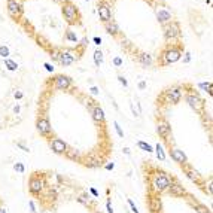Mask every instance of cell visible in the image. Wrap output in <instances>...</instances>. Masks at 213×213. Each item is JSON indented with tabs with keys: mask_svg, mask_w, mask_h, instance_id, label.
<instances>
[{
	"mask_svg": "<svg viewBox=\"0 0 213 213\" xmlns=\"http://www.w3.org/2000/svg\"><path fill=\"white\" fill-rule=\"evenodd\" d=\"M170 183H171V179L168 177L166 173L159 171V173H157L154 176V179H152V189L155 191L157 194H161V192L168 189Z\"/></svg>",
	"mask_w": 213,
	"mask_h": 213,
	"instance_id": "obj_1",
	"label": "cell"
},
{
	"mask_svg": "<svg viewBox=\"0 0 213 213\" xmlns=\"http://www.w3.org/2000/svg\"><path fill=\"white\" fill-rule=\"evenodd\" d=\"M63 15H64V18H66V21L69 24H73L78 20V8L73 3H70V2H64V5H63Z\"/></svg>",
	"mask_w": 213,
	"mask_h": 213,
	"instance_id": "obj_2",
	"label": "cell"
},
{
	"mask_svg": "<svg viewBox=\"0 0 213 213\" xmlns=\"http://www.w3.org/2000/svg\"><path fill=\"white\" fill-rule=\"evenodd\" d=\"M186 103H188V106H189L191 109H194L195 112H200L203 107H204V101L200 99V95L197 94V92H194V91H191L186 94Z\"/></svg>",
	"mask_w": 213,
	"mask_h": 213,
	"instance_id": "obj_3",
	"label": "cell"
},
{
	"mask_svg": "<svg viewBox=\"0 0 213 213\" xmlns=\"http://www.w3.org/2000/svg\"><path fill=\"white\" fill-rule=\"evenodd\" d=\"M180 36V27L176 21H171L164 27V37L166 40H176Z\"/></svg>",
	"mask_w": 213,
	"mask_h": 213,
	"instance_id": "obj_4",
	"label": "cell"
},
{
	"mask_svg": "<svg viewBox=\"0 0 213 213\" xmlns=\"http://www.w3.org/2000/svg\"><path fill=\"white\" fill-rule=\"evenodd\" d=\"M36 130H37V133L40 136H49L52 133V127H51V124H49V119L45 118V116H42V118H39L37 121H36Z\"/></svg>",
	"mask_w": 213,
	"mask_h": 213,
	"instance_id": "obj_5",
	"label": "cell"
},
{
	"mask_svg": "<svg viewBox=\"0 0 213 213\" xmlns=\"http://www.w3.org/2000/svg\"><path fill=\"white\" fill-rule=\"evenodd\" d=\"M180 57H182V52H180L177 48H168L167 51L163 54V58H164L163 64L176 63V61H179V60H180Z\"/></svg>",
	"mask_w": 213,
	"mask_h": 213,
	"instance_id": "obj_6",
	"label": "cell"
},
{
	"mask_svg": "<svg viewBox=\"0 0 213 213\" xmlns=\"http://www.w3.org/2000/svg\"><path fill=\"white\" fill-rule=\"evenodd\" d=\"M97 12H99V17H100V20L103 21V23H109V21H112V12H110V6H109L107 3H104V2L99 3Z\"/></svg>",
	"mask_w": 213,
	"mask_h": 213,
	"instance_id": "obj_7",
	"label": "cell"
},
{
	"mask_svg": "<svg viewBox=\"0 0 213 213\" xmlns=\"http://www.w3.org/2000/svg\"><path fill=\"white\" fill-rule=\"evenodd\" d=\"M8 13L12 18H20L23 13V5L20 0H8Z\"/></svg>",
	"mask_w": 213,
	"mask_h": 213,
	"instance_id": "obj_8",
	"label": "cell"
},
{
	"mask_svg": "<svg viewBox=\"0 0 213 213\" xmlns=\"http://www.w3.org/2000/svg\"><path fill=\"white\" fill-rule=\"evenodd\" d=\"M166 99L171 104L179 103L180 99H182V90H180V87H171V88H168L166 91Z\"/></svg>",
	"mask_w": 213,
	"mask_h": 213,
	"instance_id": "obj_9",
	"label": "cell"
},
{
	"mask_svg": "<svg viewBox=\"0 0 213 213\" xmlns=\"http://www.w3.org/2000/svg\"><path fill=\"white\" fill-rule=\"evenodd\" d=\"M167 192L170 194V195H173V197H185V195H188L186 189L180 185L177 180H171V183H170V186H168Z\"/></svg>",
	"mask_w": 213,
	"mask_h": 213,
	"instance_id": "obj_10",
	"label": "cell"
},
{
	"mask_svg": "<svg viewBox=\"0 0 213 213\" xmlns=\"http://www.w3.org/2000/svg\"><path fill=\"white\" fill-rule=\"evenodd\" d=\"M43 186H45V182L43 179H40V177H32L30 182H28V191L33 194V195H37V194H40L42 191H43Z\"/></svg>",
	"mask_w": 213,
	"mask_h": 213,
	"instance_id": "obj_11",
	"label": "cell"
},
{
	"mask_svg": "<svg viewBox=\"0 0 213 213\" xmlns=\"http://www.w3.org/2000/svg\"><path fill=\"white\" fill-rule=\"evenodd\" d=\"M170 157L171 159L174 161V163H177L180 166H185V164H188V157L185 155V152L179 149V148H173V149H170Z\"/></svg>",
	"mask_w": 213,
	"mask_h": 213,
	"instance_id": "obj_12",
	"label": "cell"
},
{
	"mask_svg": "<svg viewBox=\"0 0 213 213\" xmlns=\"http://www.w3.org/2000/svg\"><path fill=\"white\" fill-rule=\"evenodd\" d=\"M149 210L151 213H161L163 210V203H161V197L158 194H151L149 195Z\"/></svg>",
	"mask_w": 213,
	"mask_h": 213,
	"instance_id": "obj_13",
	"label": "cell"
},
{
	"mask_svg": "<svg viewBox=\"0 0 213 213\" xmlns=\"http://www.w3.org/2000/svg\"><path fill=\"white\" fill-rule=\"evenodd\" d=\"M157 18L163 25H167L173 21V15L167 8H157Z\"/></svg>",
	"mask_w": 213,
	"mask_h": 213,
	"instance_id": "obj_14",
	"label": "cell"
},
{
	"mask_svg": "<svg viewBox=\"0 0 213 213\" xmlns=\"http://www.w3.org/2000/svg\"><path fill=\"white\" fill-rule=\"evenodd\" d=\"M54 85H55L57 90H67V88H70V85H72V78L66 76V75H58L54 79Z\"/></svg>",
	"mask_w": 213,
	"mask_h": 213,
	"instance_id": "obj_15",
	"label": "cell"
},
{
	"mask_svg": "<svg viewBox=\"0 0 213 213\" xmlns=\"http://www.w3.org/2000/svg\"><path fill=\"white\" fill-rule=\"evenodd\" d=\"M76 61V57L73 55L70 51H64V52H60V58H58V63L63 66V67H67L72 66L73 63Z\"/></svg>",
	"mask_w": 213,
	"mask_h": 213,
	"instance_id": "obj_16",
	"label": "cell"
},
{
	"mask_svg": "<svg viewBox=\"0 0 213 213\" xmlns=\"http://www.w3.org/2000/svg\"><path fill=\"white\" fill-rule=\"evenodd\" d=\"M51 149L58 154V155H61V154H66V151H67L69 148L66 145V142L64 140H61V139H54V140H51Z\"/></svg>",
	"mask_w": 213,
	"mask_h": 213,
	"instance_id": "obj_17",
	"label": "cell"
},
{
	"mask_svg": "<svg viewBox=\"0 0 213 213\" xmlns=\"http://www.w3.org/2000/svg\"><path fill=\"white\" fill-rule=\"evenodd\" d=\"M157 133L159 137H163V139H167L170 137L171 134V127H170V124L167 121H159L157 124Z\"/></svg>",
	"mask_w": 213,
	"mask_h": 213,
	"instance_id": "obj_18",
	"label": "cell"
},
{
	"mask_svg": "<svg viewBox=\"0 0 213 213\" xmlns=\"http://www.w3.org/2000/svg\"><path fill=\"white\" fill-rule=\"evenodd\" d=\"M182 167H183V170H185V173H186L188 179H191L192 182H198V180H200V174H198V171H197V170H194L189 164H185V166H182Z\"/></svg>",
	"mask_w": 213,
	"mask_h": 213,
	"instance_id": "obj_19",
	"label": "cell"
},
{
	"mask_svg": "<svg viewBox=\"0 0 213 213\" xmlns=\"http://www.w3.org/2000/svg\"><path fill=\"white\" fill-rule=\"evenodd\" d=\"M91 116H92V119L95 121V122H104V112H103V109H101L100 106H95L92 110H91Z\"/></svg>",
	"mask_w": 213,
	"mask_h": 213,
	"instance_id": "obj_20",
	"label": "cell"
},
{
	"mask_svg": "<svg viewBox=\"0 0 213 213\" xmlns=\"http://www.w3.org/2000/svg\"><path fill=\"white\" fill-rule=\"evenodd\" d=\"M189 203H191V206L197 210V213H209L210 212V210L207 209V206H204V204H201V203H198V201H194L192 197H189Z\"/></svg>",
	"mask_w": 213,
	"mask_h": 213,
	"instance_id": "obj_21",
	"label": "cell"
},
{
	"mask_svg": "<svg viewBox=\"0 0 213 213\" xmlns=\"http://www.w3.org/2000/svg\"><path fill=\"white\" fill-rule=\"evenodd\" d=\"M104 28H106V32L109 34H118L119 33V27H118V24L115 23V21H109V23H104Z\"/></svg>",
	"mask_w": 213,
	"mask_h": 213,
	"instance_id": "obj_22",
	"label": "cell"
},
{
	"mask_svg": "<svg viewBox=\"0 0 213 213\" xmlns=\"http://www.w3.org/2000/svg\"><path fill=\"white\" fill-rule=\"evenodd\" d=\"M139 61H140V64H142L143 67H149V66L152 64V57L149 55V54H146V52H142V54L139 55Z\"/></svg>",
	"mask_w": 213,
	"mask_h": 213,
	"instance_id": "obj_23",
	"label": "cell"
},
{
	"mask_svg": "<svg viewBox=\"0 0 213 213\" xmlns=\"http://www.w3.org/2000/svg\"><path fill=\"white\" fill-rule=\"evenodd\" d=\"M137 148H140L142 151H145V152H148V154L154 152V146L149 145V143H146V142H143V140H139V142H137Z\"/></svg>",
	"mask_w": 213,
	"mask_h": 213,
	"instance_id": "obj_24",
	"label": "cell"
},
{
	"mask_svg": "<svg viewBox=\"0 0 213 213\" xmlns=\"http://www.w3.org/2000/svg\"><path fill=\"white\" fill-rule=\"evenodd\" d=\"M154 152H157V158L159 161H166V154H164V149H163V146L157 143L155 148H154Z\"/></svg>",
	"mask_w": 213,
	"mask_h": 213,
	"instance_id": "obj_25",
	"label": "cell"
},
{
	"mask_svg": "<svg viewBox=\"0 0 213 213\" xmlns=\"http://www.w3.org/2000/svg\"><path fill=\"white\" fill-rule=\"evenodd\" d=\"M66 157L69 159H72V161H76V159L80 158V154H79L78 151H75V149H67L66 151Z\"/></svg>",
	"mask_w": 213,
	"mask_h": 213,
	"instance_id": "obj_26",
	"label": "cell"
},
{
	"mask_svg": "<svg viewBox=\"0 0 213 213\" xmlns=\"http://www.w3.org/2000/svg\"><path fill=\"white\" fill-rule=\"evenodd\" d=\"M5 66H6V69H8V70H11V72L18 70V64H17L13 60H11V58H6V60H5Z\"/></svg>",
	"mask_w": 213,
	"mask_h": 213,
	"instance_id": "obj_27",
	"label": "cell"
},
{
	"mask_svg": "<svg viewBox=\"0 0 213 213\" xmlns=\"http://www.w3.org/2000/svg\"><path fill=\"white\" fill-rule=\"evenodd\" d=\"M9 55H11V51H9V48H8L6 45H2V46H0V57L6 60V58H9Z\"/></svg>",
	"mask_w": 213,
	"mask_h": 213,
	"instance_id": "obj_28",
	"label": "cell"
},
{
	"mask_svg": "<svg viewBox=\"0 0 213 213\" xmlns=\"http://www.w3.org/2000/svg\"><path fill=\"white\" fill-rule=\"evenodd\" d=\"M66 39H67V40H70V42H73V43H78V42H79L78 36L73 33L72 30H67V33H66Z\"/></svg>",
	"mask_w": 213,
	"mask_h": 213,
	"instance_id": "obj_29",
	"label": "cell"
},
{
	"mask_svg": "<svg viewBox=\"0 0 213 213\" xmlns=\"http://www.w3.org/2000/svg\"><path fill=\"white\" fill-rule=\"evenodd\" d=\"M94 63H95V66H100L103 63V52L101 51H95L94 52Z\"/></svg>",
	"mask_w": 213,
	"mask_h": 213,
	"instance_id": "obj_30",
	"label": "cell"
},
{
	"mask_svg": "<svg viewBox=\"0 0 213 213\" xmlns=\"http://www.w3.org/2000/svg\"><path fill=\"white\" fill-rule=\"evenodd\" d=\"M198 87L204 90L206 92H209V94H212V82H200L198 84Z\"/></svg>",
	"mask_w": 213,
	"mask_h": 213,
	"instance_id": "obj_31",
	"label": "cell"
},
{
	"mask_svg": "<svg viewBox=\"0 0 213 213\" xmlns=\"http://www.w3.org/2000/svg\"><path fill=\"white\" fill-rule=\"evenodd\" d=\"M13 170H15L17 173H21V174H23L24 171H25V168H24L23 163H15V164H13Z\"/></svg>",
	"mask_w": 213,
	"mask_h": 213,
	"instance_id": "obj_32",
	"label": "cell"
},
{
	"mask_svg": "<svg viewBox=\"0 0 213 213\" xmlns=\"http://www.w3.org/2000/svg\"><path fill=\"white\" fill-rule=\"evenodd\" d=\"M113 127H115V131H116V134L119 136V137H124V131L122 128H121V125L116 122V121H113Z\"/></svg>",
	"mask_w": 213,
	"mask_h": 213,
	"instance_id": "obj_33",
	"label": "cell"
},
{
	"mask_svg": "<svg viewBox=\"0 0 213 213\" xmlns=\"http://www.w3.org/2000/svg\"><path fill=\"white\" fill-rule=\"evenodd\" d=\"M127 203H128V206H130V209H131V212H133V213H140L139 210H137V207H136L134 201H133L131 198H127Z\"/></svg>",
	"mask_w": 213,
	"mask_h": 213,
	"instance_id": "obj_34",
	"label": "cell"
},
{
	"mask_svg": "<svg viewBox=\"0 0 213 213\" xmlns=\"http://www.w3.org/2000/svg\"><path fill=\"white\" fill-rule=\"evenodd\" d=\"M113 66L115 67H121L122 66V58L121 57H115L113 58Z\"/></svg>",
	"mask_w": 213,
	"mask_h": 213,
	"instance_id": "obj_35",
	"label": "cell"
},
{
	"mask_svg": "<svg viewBox=\"0 0 213 213\" xmlns=\"http://www.w3.org/2000/svg\"><path fill=\"white\" fill-rule=\"evenodd\" d=\"M51 58H52L54 61H58V58H60V51L52 49V51H51Z\"/></svg>",
	"mask_w": 213,
	"mask_h": 213,
	"instance_id": "obj_36",
	"label": "cell"
},
{
	"mask_svg": "<svg viewBox=\"0 0 213 213\" xmlns=\"http://www.w3.org/2000/svg\"><path fill=\"white\" fill-rule=\"evenodd\" d=\"M43 67H45L46 72H49V73H52V72H54V66H52L51 63H45V64H43Z\"/></svg>",
	"mask_w": 213,
	"mask_h": 213,
	"instance_id": "obj_37",
	"label": "cell"
},
{
	"mask_svg": "<svg viewBox=\"0 0 213 213\" xmlns=\"http://www.w3.org/2000/svg\"><path fill=\"white\" fill-rule=\"evenodd\" d=\"M106 209H107V213H115L113 212V207H112V203H110V198L106 203Z\"/></svg>",
	"mask_w": 213,
	"mask_h": 213,
	"instance_id": "obj_38",
	"label": "cell"
},
{
	"mask_svg": "<svg viewBox=\"0 0 213 213\" xmlns=\"http://www.w3.org/2000/svg\"><path fill=\"white\" fill-rule=\"evenodd\" d=\"M28 206H30V213H37V210H36V206H34V201H33V200H30V201H28Z\"/></svg>",
	"mask_w": 213,
	"mask_h": 213,
	"instance_id": "obj_39",
	"label": "cell"
},
{
	"mask_svg": "<svg viewBox=\"0 0 213 213\" xmlns=\"http://www.w3.org/2000/svg\"><path fill=\"white\" fill-rule=\"evenodd\" d=\"M118 80H119V84L124 85V87H128V82H127V79L124 78V76H118Z\"/></svg>",
	"mask_w": 213,
	"mask_h": 213,
	"instance_id": "obj_40",
	"label": "cell"
},
{
	"mask_svg": "<svg viewBox=\"0 0 213 213\" xmlns=\"http://www.w3.org/2000/svg\"><path fill=\"white\" fill-rule=\"evenodd\" d=\"M13 97L17 99V100H21L24 97V94H23V91H15V94H13Z\"/></svg>",
	"mask_w": 213,
	"mask_h": 213,
	"instance_id": "obj_41",
	"label": "cell"
},
{
	"mask_svg": "<svg viewBox=\"0 0 213 213\" xmlns=\"http://www.w3.org/2000/svg\"><path fill=\"white\" fill-rule=\"evenodd\" d=\"M90 192H91V194H92V195H94V197H95V198H99V197H100V194H99V191L95 189V188H92V186H91V188H90Z\"/></svg>",
	"mask_w": 213,
	"mask_h": 213,
	"instance_id": "obj_42",
	"label": "cell"
},
{
	"mask_svg": "<svg viewBox=\"0 0 213 213\" xmlns=\"http://www.w3.org/2000/svg\"><path fill=\"white\" fill-rule=\"evenodd\" d=\"M17 146H18V148H21V149H23L24 152H28V151H30V149H28L27 146L24 145V143H21V142H18V143H17Z\"/></svg>",
	"mask_w": 213,
	"mask_h": 213,
	"instance_id": "obj_43",
	"label": "cell"
},
{
	"mask_svg": "<svg viewBox=\"0 0 213 213\" xmlns=\"http://www.w3.org/2000/svg\"><path fill=\"white\" fill-rule=\"evenodd\" d=\"M104 168H106L107 171H110V170H113V168H115V163H107V164L104 166Z\"/></svg>",
	"mask_w": 213,
	"mask_h": 213,
	"instance_id": "obj_44",
	"label": "cell"
},
{
	"mask_svg": "<svg viewBox=\"0 0 213 213\" xmlns=\"http://www.w3.org/2000/svg\"><path fill=\"white\" fill-rule=\"evenodd\" d=\"M90 91H91V94H94V95H97V94L100 92V90H99L97 87H91V88H90Z\"/></svg>",
	"mask_w": 213,
	"mask_h": 213,
	"instance_id": "obj_45",
	"label": "cell"
},
{
	"mask_svg": "<svg viewBox=\"0 0 213 213\" xmlns=\"http://www.w3.org/2000/svg\"><path fill=\"white\" fill-rule=\"evenodd\" d=\"M189 61H191V54L186 52V54H185V58H183V63H189Z\"/></svg>",
	"mask_w": 213,
	"mask_h": 213,
	"instance_id": "obj_46",
	"label": "cell"
},
{
	"mask_svg": "<svg viewBox=\"0 0 213 213\" xmlns=\"http://www.w3.org/2000/svg\"><path fill=\"white\" fill-rule=\"evenodd\" d=\"M92 42H94L95 45H101V39H100V37H97V36H95V37H92Z\"/></svg>",
	"mask_w": 213,
	"mask_h": 213,
	"instance_id": "obj_47",
	"label": "cell"
},
{
	"mask_svg": "<svg viewBox=\"0 0 213 213\" xmlns=\"http://www.w3.org/2000/svg\"><path fill=\"white\" fill-rule=\"evenodd\" d=\"M20 110H21V106H20V104H15V106H13V112L18 115V113H20Z\"/></svg>",
	"mask_w": 213,
	"mask_h": 213,
	"instance_id": "obj_48",
	"label": "cell"
},
{
	"mask_svg": "<svg viewBox=\"0 0 213 213\" xmlns=\"http://www.w3.org/2000/svg\"><path fill=\"white\" fill-rule=\"evenodd\" d=\"M139 88H140V90H145V88H146V82H145V80H140V82H139Z\"/></svg>",
	"mask_w": 213,
	"mask_h": 213,
	"instance_id": "obj_49",
	"label": "cell"
},
{
	"mask_svg": "<svg viewBox=\"0 0 213 213\" xmlns=\"http://www.w3.org/2000/svg\"><path fill=\"white\" fill-rule=\"evenodd\" d=\"M122 152H124V154H125V155H130V154H131V151H130V148H124V149H122Z\"/></svg>",
	"mask_w": 213,
	"mask_h": 213,
	"instance_id": "obj_50",
	"label": "cell"
},
{
	"mask_svg": "<svg viewBox=\"0 0 213 213\" xmlns=\"http://www.w3.org/2000/svg\"><path fill=\"white\" fill-rule=\"evenodd\" d=\"M131 110H133V115H134V116H139V112H136L134 104H131Z\"/></svg>",
	"mask_w": 213,
	"mask_h": 213,
	"instance_id": "obj_51",
	"label": "cell"
},
{
	"mask_svg": "<svg viewBox=\"0 0 213 213\" xmlns=\"http://www.w3.org/2000/svg\"><path fill=\"white\" fill-rule=\"evenodd\" d=\"M87 43H88V40H87V39H84V40H82V43H80V45H82V46H85V45H87Z\"/></svg>",
	"mask_w": 213,
	"mask_h": 213,
	"instance_id": "obj_52",
	"label": "cell"
},
{
	"mask_svg": "<svg viewBox=\"0 0 213 213\" xmlns=\"http://www.w3.org/2000/svg\"><path fill=\"white\" fill-rule=\"evenodd\" d=\"M0 213H6V210H5V209H2V207H0Z\"/></svg>",
	"mask_w": 213,
	"mask_h": 213,
	"instance_id": "obj_53",
	"label": "cell"
},
{
	"mask_svg": "<svg viewBox=\"0 0 213 213\" xmlns=\"http://www.w3.org/2000/svg\"><path fill=\"white\" fill-rule=\"evenodd\" d=\"M54 2H66V0H54Z\"/></svg>",
	"mask_w": 213,
	"mask_h": 213,
	"instance_id": "obj_54",
	"label": "cell"
},
{
	"mask_svg": "<svg viewBox=\"0 0 213 213\" xmlns=\"http://www.w3.org/2000/svg\"><path fill=\"white\" fill-rule=\"evenodd\" d=\"M209 213H212V212H209Z\"/></svg>",
	"mask_w": 213,
	"mask_h": 213,
	"instance_id": "obj_55",
	"label": "cell"
},
{
	"mask_svg": "<svg viewBox=\"0 0 213 213\" xmlns=\"http://www.w3.org/2000/svg\"><path fill=\"white\" fill-rule=\"evenodd\" d=\"M45 213H48V212H45Z\"/></svg>",
	"mask_w": 213,
	"mask_h": 213,
	"instance_id": "obj_56",
	"label": "cell"
},
{
	"mask_svg": "<svg viewBox=\"0 0 213 213\" xmlns=\"http://www.w3.org/2000/svg\"><path fill=\"white\" fill-rule=\"evenodd\" d=\"M87 2H88V0H87Z\"/></svg>",
	"mask_w": 213,
	"mask_h": 213,
	"instance_id": "obj_57",
	"label": "cell"
}]
</instances>
